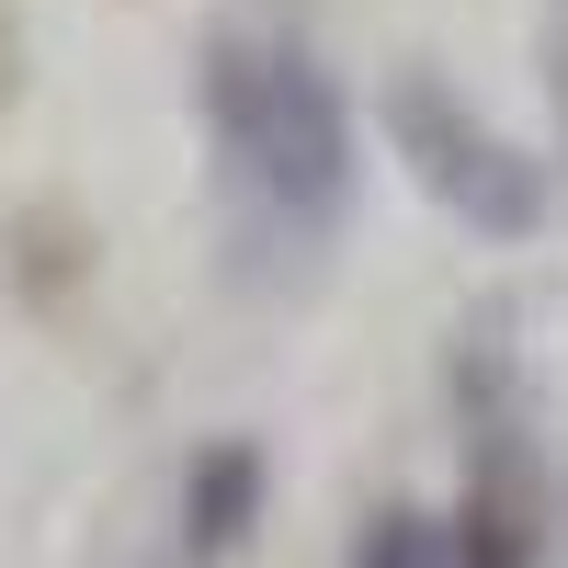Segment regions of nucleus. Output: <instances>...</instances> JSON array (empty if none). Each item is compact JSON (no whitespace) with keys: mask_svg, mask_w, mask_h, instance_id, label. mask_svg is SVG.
<instances>
[{"mask_svg":"<svg viewBox=\"0 0 568 568\" xmlns=\"http://www.w3.org/2000/svg\"><path fill=\"white\" fill-rule=\"evenodd\" d=\"M205 125L251 273H307L353 216V114L329 69L273 23H227L205 45Z\"/></svg>","mask_w":568,"mask_h":568,"instance_id":"f257e3e1","label":"nucleus"},{"mask_svg":"<svg viewBox=\"0 0 568 568\" xmlns=\"http://www.w3.org/2000/svg\"><path fill=\"white\" fill-rule=\"evenodd\" d=\"M557 103H568V0H557Z\"/></svg>","mask_w":568,"mask_h":568,"instance_id":"423d86ee","label":"nucleus"},{"mask_svg":"<svg viewBox=\"0 0 568 568\" xmlns=\"http://www.w3.org/2000/svg\"><path fill=\"white\" fill-rule=\"evenodd\" d=\"M466 500H455V568H535L546 546V489H535V420L511 375L500 318L466 329Z\"/></svg>","mask_w":568,"mask_h":568,"instance_id":"f03ea898","label":"nucleus"},{"mask_svg":"<svg viewBox=\"0 0 568 568\" xmlns=\"http://www.w3.org/2000/svg\"><path fill=\"white\" fill-rule=\"evenodd\" d=\"M353 568H444V546H433V524H420V511H375L364 546H353Z\"/></svg>","mask_w":568,"mask_h":568,"instance_id":"39448f33","label":"nucleus"},{"mask_svg":"<svg viewBox=\"0 0 568 568\" xmlns=\"http://www.w3.org/2000/svg\"><path fill=\"white\" fill-rule=\"evenodd\" d=\"M251 511H262V455H251V444H216V455L194 466V500H182V524H194V557H227Z\"/></svg>","mask_w":568,"mask_h":568,"instance_id":"20e7f679","label":"nucleus"},{"mask_svg":"<svg viewBox=\"0 0 568 568\" xmlns=\"http://www.w3.org/2000/svg\"><path fill=\"white\" fill-rule=\"evenodd\" d=\"M387 136H398V160L420 171V194L455 205L466 227H489V240H535V227H546V171L511 149L500 125H478L433 69L387 80Z\"/></svg>","mask_w":568,"mask_h":568,"instance_id":"7ed1b4c3","label":"nucleus"}]
</instances>
